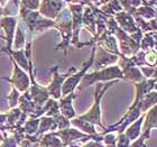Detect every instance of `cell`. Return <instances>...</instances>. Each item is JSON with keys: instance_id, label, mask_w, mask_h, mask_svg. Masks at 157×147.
I'll return each instance as SVG.
<instances>
[{"instance_id": "1", "label": "cell", "mask_w": 157, "mask_h": 147, "mask_svg": "<svg viewBox=\"0 0 157 147\" xmlns=\"http://www.w3.org/2000/svg\"><path fill=\"white\" fill-rule=\"evenodd\" d=\"M113 84V82L111 83H108V84H98L97 89H95V92H94V103L92 106V108L84 114H81V116H78L80 118L82 119H84V120L89 121L90 124L92 125H99V126H101L103 127L101 124V110H100V100H101L102 95L107 91V89L110 88L111 85Z\"/></svg>"}, {"instance_id": "2", "label": "cell", "mask_w": 157, "mask_h": 147, "mask_svg": "<svg viewBox=\"0 0 157 147\" xmlns=\"http://www.w3.org/2000/svg\"><path fill=\"white\" fill-rule=\"evenodd\" d=\"M122 79L124 75L121 70L118 66H110L108 69L102 70V71H98V72L91 73V74H85L82 78L81 82V88L84 87H89V85L93 84L94 82L98 81H107V80H111V79Z\"/></svg>"}, {"instance_id": "3", "label": "cell", "mask_w": 157, "mask_h": 147, "mask_svg": "<svg viewBox=\"0 0 157 147\" xmlns=\"http://www.w3.org/2000/svg\"><path fill=\"white\" fill-rule=\"evenodd\" d=\"M94 53H95V49H93V52H92V55H91V59L89 60V62H85L84 65H83V69L80 71L78 73L76 74L72 75V76H70L65 82H64V84L62 87V93L63 95H67L71 92L72 93L73 90L76 88V85L78 84V82L81 81L82 78L85 75V71L89 69V68H91L92 63L94 61Z\"/></svg>"}, {"instance_id": "4", "label": "cell", "mask_w": 157, "mask_h": 147, "mask_svg": "<svg viewBox=\"0 0 157 147\" xmlns=\"http://www.w3.org/2000/svg\"><path fill=\"white\" fill-rule=\"evenodd\" d=\"M13 78L9 81L13 82V84L15 88H18V90L20 91H26L28 89V85H29V79L25 74V72H23L17 66L16 63H13Z\"/></svg>"}, {"instance_id": "5", "label": "cell", "mask_w": 157, "mask_h": 147, "mask_svg": "<svg viewBox=\"0 0 157 147\" xmlns=\"http://www.w3.org/2000/svg\"><path fill=\"white\" fill-rule=\"evenodd\" d=\"M67 75H69V73L66 75H59L57 69L54 70V78H53V82L52 84H51V87L48 88V90L55 99L61 98V95H61V87H62L63 81L65 80V78Z\"/></svg>"}, {"instance_id": "6", "label": "cell", "mask_w": 157, "mask_h": 147, "mask_svg": "<svg viewBox=\"0 0 157 147\" xmlns=\"http://www.w3.org/2000/svg\"><path fill=\"white\" fill-rule=\"evenodd\" d=\"M70 124L78 127V129H81L83 133H85V134L89 135V136H98L97 130H95V128H94V125L90 124L89 121L84 120V119H82V118H80V117L74 118V119H72V121H70Z\"/></svg>"}, {"instance_id": "7", "label": "cell", "mask_w": 157, "mask_h": 147, "mask_svg": "<svg viewBox=\"0 0 157 147\" xmlns=\"http://www.w3.org/2000/svg\"><path fill=\"white\" fill-rule=\"evenodd\" d=\"M73 93L71 95H67L66 98H64L59 103V108H61V111H62V114L67 119H72V118L75 117V112H74V109H73L72 106V99H73Z\"/></svg>"}, {"instance_id": "8", "label": "cell", "mask_w": 157, "mask_h": 147, "mask_svg": "<svg viewBox=\"0 0 157 147\" xmlns=\"http://www.w3.org/2000/svg\"><path fill=\"white\" fill-rule=\"evenodd\" d=\"M144 117H145L144 114H141V117L138 118L137 121H136V122H134V124L131 125L130 127H129L127 130H126L124 135H126V137L129 139V141H136V139H137V138L140 136V134H141L140 126H141V124H143Z\"/></svg>"}, {"instance_id": "9", "label": "cell", "mask_w": 157, "mask_h": 147, "mask_svg": "<svg viewBox=\"0 0 157 147\" xmlns=\"http://www.w3.org/2000/svg\"><path fill=\"white\" fill-rule=\"evenodd\" d=\"M40 147H62V141L61 139L56 138L53 133H49L42 138Z\"/></svg>"}, {"instance_id": "10", "label": "cell", "mask_w": 157, "mask_h": 147, "mask_svg": "<svg viewBox=\"0 0 157 147\" xmlns=\"http://www.w3.org/2000/svg\"><path fill=\"white\" fill-rule=\"evenodd\" d=\"M153 128H156V107H153L151 110L148 111L147 118H146V122L144 126V131H151Z\"/></svg>"}, {"instance_id": "11", "label": "cell", "mask_w": 157, "mask_h": 147, "mask_svg": "<svg viewBox=\"0 0 157 147\" xmlns=\"http://www.w3.org/2000/svg\"><path fill=\"white\" fill-rule=\"evenodd\" d=\"M38 126H39V120L30 118L29 120L26 122L24 129H25V133H27V134H34L38 129Z\"/></svg>"}, {"instance_id": "12", "label": "cell", "mask_w": 157, "mask_h": 147, "mask_svg": "<svg viewBox=\"0 0 157 147\" xmlns=\"http://www.w3.org/2000/svg\"><path fill=\"white\" fill-rule=\"evenodd\" d=\"M139 13L143 16L147 17V18H151V17H155V11L151 10L149 7H143L141 9H139Z\"/></svg>"}, {"instance_id": "13", "label": "cell", "mask_w": 157, "mask_h": 147, "mask_svg": "<svg viewBox=\"0 0 157 147\" xmlns=\"http://www.w3.org/2000/svg\"><path fill=\"white\" fill-rule=\"evenodd\" d=\"M18 97H19V95H18V92H17V90H16V89H13L11 95H9V97H8V99H9V101H10V107H13V106L16 105Z\"/></svg>"}, {"instance_id": "14", "label": "cell", "mask_w": 157, "mask_h": 147, "mask_svg": "<svg viewBox=\"0 0 157 147\" xmlns=\"http://www.w3.org/2000/svg\"><path fill=\"white\" fill-rule=\"evenodd\" d=\"M155 61H156V53H155V51H153L151 53H148L147 55H146V62L149 65L155 64Z\"/></svg>"}, {"instance_id": "15", "label": "cell", "mask_w": 157, "mask_h": 147, "mask_svg": "<svg viewBox=\"0 0 157 147\" xmlns=\"http://www.w3.org/2000/svg\"><path fill=\"white\" fill-rule=\"evenodd\" d=\"M0 14H1V10H0Z\"/></svg>"}]
</instances>
